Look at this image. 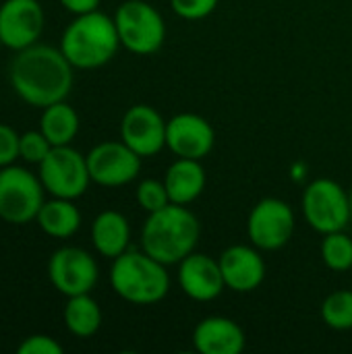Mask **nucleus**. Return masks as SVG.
<instances>
[{
    "mask_svg": "<svg viewBox=\"0 0 352 354\" xmlns=\"http://www.w3.org/2000/svg\"><path fill=\"white\" fill-rule=\"evenodd\" d=\"M73 68L60 48L33 44L17 52L8 68V81L25 104L44 110L68 97Z\"/></svg>",
    "mask_w": 352,
    "mask_h": 354,
    "instance_id": "nucleus-1",
    "label": "nucleus"
},
{
    "mask_svg": "<svg viewBox=\"0 0 352 354\" xmlns=\"http://www.w3.org/2000/svg\"><path fill=\"white\" fill-rule=\"evenodd\" d=\"M199 239V218L187 205L178 203L147 214L141 228V249L164 266H178L197 249Z\"/></svg>",
    "mask_w": 352,
    "mask_h": 354,
    "instance_id": "nucleus-2",
    "label": "nucleus"
},
{
    "mask_svg": "<svg viewBox=\"0 0 352 354\" xmlns=\"http://www.w3.org/2000/svg\"><path fill=\"white\" fill-rule=\"evenodd\" d=\"M120 48L114 17L102 10L77 15L64 29L60 50L66 60L81 71H91L108 64Z\"/></svg>",
    "mask_w": 352,
    "mask_h": 354,
    "instance_id": "nucleus-3",
    "label": "nucleus"
},
{
    "mask_svg": "<svg viewBox=\"0 0 352 354\" xmlns=\"http://www.w3.org/2000/svg\"><path fill=\"white\" fill-rule=\"evenodd\" d=\"M166 268L168 266L154 259L143 249H127L112 259L110 286L131 305H156L170 292V276Z\"/></svg>",
    "mask_w": 352,
    "mask_h": 354,
    "instance_id": "nucleus-4",
    "label": "nucleus"
},
{
    "mask_svg": "<svg viewBox=\"0 0 352 354\" xmlns=\"http://www.w3.org/2000/svg\"><path fill=\"white\" fill-rule=\"evenodd\" d=\"M120 46L137 56L156 54L166 39V23L156 6L145 0H124L116 12Z\"/></svg>",
    "mask_w": 352,
    "mask_h": 354,
    "instance_id": "nucleus-5",
    "label": "nucleus"
},
{
    "mask_svg": "<svg viewBox=\"0 0 352 354\" xmlns=\"http://www.w3.org/2000/svg\"><path fill=\"white\" fill-rule=\"evenodd\" d=\"M301 207L305 222L319 234L338 232L351 224V193L332 178L309 183L303 191Z\"/></svg>",
    "mask_w": 352,
    "mask_h": 354,
    "instance_id": "nucleus-6",
    "label": "nucleus"
},
{
    "mask_svg": "<svg viewBox=\"0 0 352 354\" xmlns=\"http://www.w3.org/2000/svg\"><path fill=\"white\" fill-rule=\"evenodd\" d=\"M44 185L37 174L21 166L0 168V220L23 226L35 222L44 205Z\"/></svg>",
    "mask_w": 352,
    "mask_h": 354,
    "instance_id": "nucleus-7",
    "label": "nucleus"
},
{
    "mask_svg": "<svg viewBox=\"0 0 352 354\" xmlns=\"http://www.w3.org/2000/svg\"><path fill=\"white\" fill-rule=\"evenodd\" d=\"M37 176L46 193L73 201L85 195L91 183L87 158L71 145L52 147L39 164Z\"/></svg>",
    "mask_w": 352,
    "mask_h": 354,
    "instance_id": "nucleus-8",
    "label": "nucleus"
},
{
    "mask_svg": "<svg viewBox=\"0 0 352 354\" xmlns=\"http://www.w3.org/2000/svg\"><path fill=\"white\" fill-rule=\"evenodd\" d=\"M295 212L278 197L257 201L247 218V234L259 251H278L286 247L295 232Z\"/></svg>",
    "mask_w": 352,
    "mask_h": 354,
    "instance_id": "nucleus-9",
    "label": "nucleus"
},
{
    "mask_svg": "<svg viewBox=\"0 0 352 354\" xmlns=\"http://www.w3.org/2000/svg\"><path fill=\"white\" fill-rule=\"evenodd\" d=\"M48 278L52 286L68 297L89 295L100 278L98 261L81 247H60L48 261Z\"/></svg>",
    "mask_w": 352,
    "mask_h": 354,
    "instance_id": "nucleus-10",
    "label": "nucleus"
},
{
    "mask_svg": "<svg viewBox=\"0 0 352 354\" xmlns=\"http://www.w3.org/2000/svg\"><path fill=\"white\" fill-rule=\"evenodd\" d=\"M85 158H87L91 183L110 189L133 183L141 172V160H143L122 139L102 141L95 147H91Z\"/></svg>",
    "mask_w": 352,
    "mask_h": 354,
    "instance_id": "nucleus-11",
    "label": "nucleus"
},
{
    "mask_svg": "<svg viewBox=\"0 0 352 354\" xmlns=\"http://www.w3.org/2000/svg\"><path fill=\"white\" fill-rule=\"evenodd\" d=\"M46 12L37 0H4L0 4V39L4 48L25 50L44 33Z\"/></svg>",
    "mask_w": 352,
    "mask_h": 354,
    "instance_id": "nucleus-12",
    "label": "nucleus"
},
{
    "mask_svg": "<svg viewBox=\"0 0 352 354\" xmlns=\"http://www.w3.org/2000/svg\"><path fill=\"white\" fill-rule=\"evenodd\" d=\"M166 124L156 108L135 104L120 120V139L141 158H154L166 147Z\"/></svg>",
    "mask_w": 352,
    "mask_h": 354,
    "instance_id": "nucleus-13",
    "label": "nucleus"
},
{
    "mask_svg": "<svg viewBox=\"0 0 352 354\" xmlns=\"http://www.w3.org/2000/svg\"><path fill=\"white\" fill-rule=\"evenodd\" d=\"M216 145L214 127L195 112H180L166 124V147L176 158L203 160Z\"/></svg>",
    "mask_w": 352,
    "mask_h": 354,
    "instance_id": "nucleus-14",
    "label": "nucleus"
},
{
    "mask_svg": "<svg viewBox=\"0 0 352 354\" xmlns=\"http://www.w3.org/2000/svg\"><path fill=\"white\" fill-rule=\"evenodd\" d=\"M178 286L180 290L199 303H207L218 299L226 290V282L222 276L220 261L207 253L193 251L178 263Z\"/></svg>",
    "mask_w": 352,
    "mask_h": 354,
    "instance_id": "nucleus-15",
    "label": "nucleus"
},
{
    "mask_svg": "<svg viewBox=\"0 0 352 354\" xmlns=\"http://www.w3.org/2000/svg\"><path fill=\"white\" fill-rule=\"evenodd\" d=\"M220 268L226 282V288L247 295L257 290L266 280V259L257 247L251 245H232L220 255Z\"/></svg>",
    "mask_w": 352,
    "mask_h": 354,
    "instance_id": "nucleus-16",
    "label": "nucleus"
},
{
    "mask_svg": "<svg viewBox=\"0 0 352 354\" xmlns=\"http://www.w3.org/2000/svg\"><path fill=\"white\" fill-rule=\"evenodd\" d=\"M193 346L201 354H241L247 338L243 328L222 315H210L201 319L193 330Z\"/></svg>",
    "mask_w": 352,
    "mask_h": 354,
    "instance_id": "nucleus-17",
    "label": "nucleus"
},
{
    "mask_svg": "<svg viewBox=\"0 0 352 354\" xmlns=\"http://www.w3.org/2000/svg\"><path fill=\"white\" fill-rule=\"evenodd\" d=\"M164 185L170 197V203L189 205L201 197L205 189V170L201 160L176 158L164 174Z\"/></svg>",
    "mask_w": 352,
    "mask_h": 354,
    "instance_id": "nucleus-18",
    "label": "nucleus"
},
{
    "mask_svg": "<svg viewBox=\"0 0 352 354\" xmlns=\"http://www.w3.org/2000/svg\"><path fill=\"white\" fill-rule=\"evenodd\" d=\"M91 243L93 249L106 259H116L122 255L131 243V224L127 216L116 209L100 212L91 224Z\"/></svg>",
    "mask_w": 352,
    "mask_h": 354,
    "instance_id": "nucleus-19",
    "label": "nucleus"
},
{
    "mask_svg": "<svg viewBox=\"0 0 352 354\" xmlns=\"http://www.w3.org/2000/svg\"><path fill=\"white\" fill-rule=\"evenodd\" d=\"M35 222L52 239H71L81 228V212L73 199L52 197L44 201Z\"/></svg>",
    "mask_w": 352,
    "mask_h": 354,
    "instance_id": "nucleus-20",
    "label": "nucleus"
},
{
    "mask_svg": "<svg viewBox=\"0 0 352 354\" xmlns=\"http://www.w3.org/2000/svg\"><path fill=\"white\" fill-rule=\"evenodd\" d=\"M39 131L54 147L71 145L79 133V114L66 100L46 106L39 118Z\"/></svg>",
    "mask_w": 352,
    "mask_h": 354,
    "instance_id": "nucleus-21",
    "label": "nucleus"
},
{
    "mask_svg": "<svg viewBox=\"0 0 352 354\" xmlns=\"http://www.w3.org/2000/svg\"><path fill=\"white\" fill-rule=\"evenodd\" d=\"M62 317L66 330L77 338H91L102 328V309L91 292L68 297Z\"/></svg>",
    "mask_w": 352,
    "mask_h": 354,
    "instance_id": "nucleus-22",
    "label": "nucleus"
},
{
    "mask_svg": "<svg viewBox=\"0 0 352 354\" xmlns=\"http://www.w3.org/2000/svg\"><path fill=\"white\" fill-rule=\"evenodd\" d=\"M322 319L336 332L352 330V290H336L322 303Z\"/></svg>",
    "mask_w": 352,
    "mask_h": 354,
    "instance_id": "nucleus-23",
    "label": "nucleus"
},
{
    "mask_svg": "<svg viewBox=\"0 0 352 354\" xmlns=\"http://www.w3.org/2000/svg\"><path fill=\"white\" fill-rule=\"evenodd\" d=\"M322 259L332 272H349L352 268V239L344 230L324 234Z\"/></svg>",
    "mask_w": 352,
    "mask_h": 354,
    "instance_id": "nucleus-24",
    "label": "nucleus"
},
{
    "mask_svg": "<svg viewBox=\"0 0 352 354\" xmlns=\"http://www.w3.org/2000/svg\"><path fill=\"white\" fill-rule=\"evenodd\" d=\"M135 197H137L139 207L143 212H147V214L160 212L166 205H170V197H168L166 185H164V180H158V178H145V180H141L137 185Z\"/></svg>",
    "mask_w": 352,
    "mask_h": 354,
    "instance_id": "nucleus-25",
    "label": "nucleus"
},
{
    "mask_svg": "<svg viewBox=\"0 0 352 354\" xmlns=\"http://www.w3.org/2000/svg\"><path fill=\"white\" fill-rule=\"evenodd\" d=\"M54 145L46 139L41 131H27L19 139V158L27 164H41Z\"/></svg>",
    "mask_w": 352,
    "mask_h": 354,
    "instance_id": "nucleus-26",
    "label": "nucleus"
},
{
    "mask_svg": "<svg viewBox=\"0 0 352 354\" xmlns=\"http://www.w3.org/2000/svg\"><path fill=\"white\" fill-rule=\"evenodd\" d=\"M220 0H170L172 10L187 21H199L210 17Z\"/></svg>",
    "mask_w": 352,
    "mask_h": 354,
    "instance_id": "nucleus-27",
    "label": "nucleus"
},
{
    "mask_svg": "<svg viewBox=\"0 0 352 354\" xmlns=\"http://www.w3.org/2000/svg\"><path fill=\"white\" fill-rule=\"evenodd\" d=\"M19 354H62L64 348L60 342H56L52 336H46V334H33V336H27L19 348Z\"/></svg>",
    "mask_w": 352,
    "mask_h": 354,
    "instance_id": "nucleus-28",
    "label": "nucleus"
},
{
    "mask_svg": "<svg viewBox=\"0 0 352 354\" xmlns=\"http://www.w3.org/2000/svg\"><path fill=\"white\" fill-rule=\"evenodd\" d=\"M19 139L21 135L12 127L0 122V168L10 166L15 164V160H19Z\"/></svg>",
    "mask_w": 352,
    "mask_h": 354,
    "instance_id": "nucleus-29",
    "label": "nucleus"
},
{
    "mask_svg": "<svg viewBox=\"0 0 352 354\" xmlns=\"http://www.w3.org/2000/svg\"><path fill=\"white\" fill-rule=\"evenodd\" d=\"M60 4H62L68 12H73V15L77 17V15H85V12L98 10L100 0H60Z\"/></svg>",
    "mask_w": 352,
    "mask_h": 354,
    "instance_id": "nucleus-30",
    "label": "nucleus"
},
{
    "mask_svg": "<svg viewBox=\"0 0 352 354\" xmlns=\"http://www.w3.org/2000/svg\"><path fill=\"white\" fill-rule=\"evenodd\" d=\"M351 222H352V191H351Z\"/></svg>",
    "mask_w": 352,
    "mask_h": 354,
    "instance_id": "nucleus-31",
    "label": "nucleus"
},
{
    "mask_svg": "<svg viewBox=\"0 0 352 354\" xmlns=\"http://www.w3.org/2000/svg\"><path fill=\"white\" fill-rule=\"evenodd\" d=\"M0 48H2V39H0Z\"/></svg>",
    "mask_w": 352,
    "mask_h": 354,
    "instance_id": "nucleus-32",
    "label": "nucleus"
}]
</instances>
